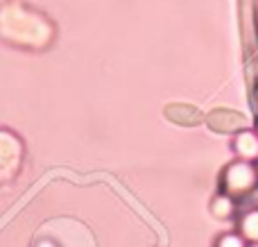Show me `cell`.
Instances as JSON below:
<instances>
[{
  "mask_svg": "<svg viewBox=\"0 0 258 247\" xmlns=\"http://www.w3.org/2000/svg\"><path fill=\"white\" fill-rule=\"evenodd\" d=\"M258 186V170L254 161L247 159H238V161L229 163L222 172V191L229 193L231 198H245Z\"/></svg>",
  "mask_w": 258,
  "mask_h": 247,
  "instance_id": "1",
  "label": "cell"
},
{
  "mask_svg": "<svg viewBox=\"0 0 258 247\" xmlns=\"http://www.w3.org/2000/svg\"><path fill=\"white\" fill-rule=\"evenodd\" d=\"M233 150L240 159H247V161H258V132H240L233 141Z\"/></svg>",
  "mask_w": 258,
  "mask_h": 247,
  "instance_id": "2",
  "label": "cell"
},
{
  "mask_svg": "<svg viewBox=\"0 0 258 247\" xmlns=\"http://www.w3.org/2000/svg\"><path fill=\"white\" fill-rule=\"evenodd\" d=\"M238 231L245 236L247 243H258V209H251L240 218Z\"/></svg>",
  "mask_w": 258,
  "mask_h": 247,
  "instance_id": "3",
  "label": "cell"
},
{
  "mask_svg": "<svg viewBox=\"0 0 258 247\" xmlns=\"http://www.w3.org/2000/svg\"><path fill=\"white\" fill-rule=\"evenodd\" d=\"M211 211H213L215 218H231L233 211H236V198H231L229 193H220L218 198L213 200V204H211Z\"/></svg>",
  "mask_w": 258,
  "mask_h": 247,
  "instance_id": "4",
  "label": "cell"
},
{
  "mask_svg": "<svg viewBox=\"0 0 258 247\" xmlns=\"http://www.w3.org/2000/svg\"><path fill=\"white\" fill-rule=\"evenodd\" d=\"M247 240L240 231H233V234H224L218 238V245H224V247H242Z\"/></svg>",
  "mask_w": 258,
  "mask_h": 247,
  "instance_id": "5",
  "label": "cell"
}]
</instances>
